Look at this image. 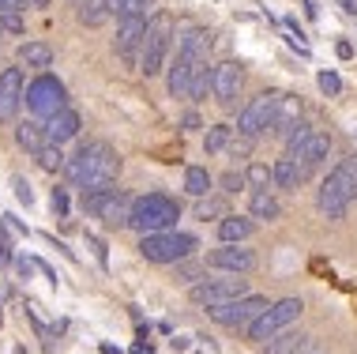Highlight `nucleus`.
Here are the masks:
<instances>
[{"mask_svg":"<svg viewBox=\"0 0 357 354\" xmlns=\"http://www.w3.org/2000/svg\"><path fill=\"white\" fill-rule=\"evenodd\" d=\"M31 8H50V0H26Z\"/></svg>","mask_w":357,"mask_h":354,"instance_id":"50","label":"nucleus"},{"mask_svg":"<svg viewBox=\"0 0 357 354\" xmlns=\"http://www.w3.org/2000/svg\"><path fill=\"white\" fill-rule=\"evenodd\" d=\"M192 279H196V267H185V264H181V267H177V283H192Z\"/></svg>","mask_w":357,"mask_h":354,"instance_id":"43","label":"nucleus"},{"mask_svg":"<svg viewBox=\"0 0 357 354\" xmlns=\"http://www.w3.org/2000/svg\"><path fill=\"white\" fill-rule=\"evenodd\" d=\"M15 267H19V275H23V279H31V272L38 267V260H26V256H19V260H15Z\"/></svg>","mask_w":357,"mask_h":354,"instance_id":"41","label":"nucleus"},{"mask_svg":"<svg viewBox=\"0 0 357 354\" xmlns=\"http://www.w3.org/2000/svg\"><path fill=\"white\" fill-rule=\"evenodd\" d=\"M211 87H215V64H211V61H199V64H196V72H192L188 98H192V102H204Z\"/></svg>","mask_w":357,"mask_h":354,"instance_id":"24","label":"nucleus"},{"mask_svg":"<svg viewBox=\"0 0 357 354\" xmlns=\"http://www.w3.org/2000/svg\"><path fill=\"white\" fill-rule=\"evenodd\" d=\"M64 174L75 189L91 193V189H109L121 174V155L102 140H91V143H79V151L64 162Z\"/></svg>","mask_w":357,"mask_h":354,"instance_id":"1","label":"nucleus"},{"mask_svg":"<svg viewBox=\"0 0 357 354\" xmlns=\"http://www.w3.org/2000/svg\"><path fill=\"white\" fill-rule=\"evenodd\" d=\"M267 298H259V294H245V298H234V302H226V305H211V320L222 324V328H241V332H248V324H252L259 313L267 309Z\"/></svg>","mask_w":357,"mask_h":354,"instance_id":"10","label":"nucleus"},{"mask_svg":"<svg viewBox=\"0 0 357 354\" xmlns=\"http://www.w3.org/2000/svg\"><path fill=\"white\" fill-rule=\"evenodd\" d=\"M339 4H342L346 15H357V0H339Z\"/></svg>","mask_w":357,"mask_h":354,"instance_id":"47","label":"nucleus"},{"mask_svg":"<svg viewBox=\"0 0 357 354\" xmlns=\"http://www.w3.org/2000/svg\"><path fill=\"white\" fill-rule=\"evenodd\" d=\"M19 61H23L26 68H50V64H53V50L45 42H23V45H19Z\"/></svg>","mask_w":357,"mask_h":354,"instance_id":"25","label":"nucleus"},{"mask_svg":"<svg viewBox=\"0 0 357 354\" xmlns=\"http://www.w3.org/2000/svg\"><path fill=\"white\" fill-rule=\"evenodd\" d=\"M305 313V302L301 298H282V302H275V305H267L259 317L248 324V339L252 343H267L271 336H278V332H286L289 324H294L297 317Z\"/></svg>","mask_w":357,"mask_h":354,"instance_id":"7","label":"nucleus"},{"mask_svg":"<svg viewBox=\"0 0 357 354\" xmlns=\"http://www.w3.org/2000/svg\"><path fill=\"white\" fill-rule=\"evenodd\" d=\"M12 185H15V196H19V200H23V204H26V207H31V204H34V189H31V185H26V181H23V177H15V181H12Z\"/></svg>","mask_w":357,"mask_h":354,"instance_id":"39","label":"nucleus"},{"mask_svg":"<svg viewBox=\"0 0 357 354\" xmlns=\"http://www.w3.org/2000/svg\"><path fill=\"white\" fill-rule=\"evenodd\" d=\"M0 31L23 34V15H19V12H0Z\"/></svg>","mask_w":357,"mask_h":354,"instance_id":"37","label":"nucleus"},{"mask_svg":"<svg viewBox=\"0 0 357 354\" xmlns=\"http://www.w3.org/2000/svg\"><path fill=\"white\" fill-rule=\"evenodd\" d=\"M229 136H234V128H229V124H211L207 136H204V151H207V155L226 151V147H229Z\"/></svg>","mask_w":357,"mask_h":354,"instance_id":"28","label":"nucleus"},{"mask_svg":"<svg viewBox=\"0 0 357 354\" xmlns=\"http://www.w3.org/2000/svg\"><path fill=\"white\" fill-rule=\"evenodd\" d=\"M245 177H248V185H252V189H267V185H275V170L267 166V162H252V166L245 170Z\"/></svg>","mask_w":357,"mask_h":354,"instance_id":"31","label":"nucleus"},{"mask_svg":"<svg viewBox=\"0 0 357 354\" xmlns=\"http://www.w3.org/2000/svg\"><path fill=\"white\" fill-rule=\"evenodd\" d=\"M248 294V283L237 279V275H229V279H204L192 286V302L204 305V309H211V305H226L234 298H245Z\"/></svg>","mask_w":357,"mask_h":354,"instance_id":"11","label":"nucleus"},{"mask_svg":"<svg viewBox=\"0 0 357 354\" xmlns=\"http://www.w3.org/2000/svg\"><path fill=\"white\" fill-rule=\"evenodd\" d=\"M132 354H154V347H151V343H143V339H139L136 347H132Z\"/></svg>","mask_w":357,"mask_h":354,"instance_id":"46","label":"nucleus"},{"mask_svg":"<svg viewBox=\"0 0 357 354\" xmlns=\"http://www.w3.org/2000/svg\"><path fill=\"white\" fill-rule=\"evenodd\" d=\"M185 128H188V132L199 128V117H196V113H185Z\"/></svg>","mask_w":357,"mask_h":354,"instance_id":"48","label":"nucleus"},{"mask_svg":"<svg viewBox=\"0 0 357 354\" xmlns=\"http://www.w3.org/2000/svg\"><path fill=\"white\" fill-rule=\"evenodd\" d=\"M26 0H0V12H23Z\"/></svg>","mask_w":357,"mask_h":354,"instance_id":"42","label":"nucleus"},{"mask_svg":"<svg viewBox=\"0 0 357 354\" xmlns=\"http://www.w3.org/2000/svg\"><path fill=\"white\" fill-rule=\"evenodd\" d=\"M312 347V336H305V332H278L264 343V354H305Z\"/></svg>","mask_w":357,"mask_h":354,"instance_id":"21","label":"nucleus"},{"mask_svg":"<svg viewBox=\"0 0 357 354\" xmlns=\"http://www.w3.org/2000/svg\"><path fill=\"white\" fill-rule=\"evenodd\" d=\"M335 53H339V57H342V61H350V57H354V45H350V42H346V38H342V42H339V45H335Z\"/></svg>","mask_w":357,"mask_h":354,"instance_id":"44","label":"nucleus"},{"mask_svg":"<svg viewBox=\"0 0 357 354\" xmlns=\"http://www.w3.org/2000/svg\"><path fill=\"white\" fill-rule=\"evenodd\" d=\"M173 343V351H185V347H192V339L188 336H177V339H169Z\"/></svg>","mask_w":357,"mask_h":354,"instance_id":"45","label":"nucleus"},{"mask_svg":"<svg viewBox=\"0 0 357 354\" xmlns=\"http://www.w3.org/2000/svg\"><path fill=\"white\" fill-rule=\"evenodd\" d=\"M278 106H282V94H278V91H264V94H256V98L248 102L245 110H241V117H237V132H241V136H248V140L264 136L267 128H275V121H278Z\"/></svg>","mask_w":357,"mask_h":354,"instance_id":"8","label":"nucleus"},{"mask_svg":"<svg viewBox=\"0 0 357 354\" xmlns=\"http://www.w3.org/2000/svg\"><path fill=\"white\" fill-rule=\"evenodd\" d=\"M4 264H12V245H8V237H4V223H0V267Z\"/></svg>","mask_w":357,"mask_h":354,"instance_id":"40","label":"nucleus"},{"mask_svg":"<svg viewBox=\"0 0 357 354\" xmlns=\"http://www.w3.org/2000/svg\"><path fill=\"white\" fill-rule=\"evenodd\" d=\"M50 204H53V215L56 219H64V215H68V189H53V196H50Z\"/></svg>","mask_w":357,"mask_h":354,"instance_id":"36","label":"nucleus"},{"mask_svg":"<svg viewBox=\"0 0 357 354\" xmlns=\"http://www.w3.org/2000/svg\"><path fill=\"white\" fill-rule=\"evenodd\" d=\"M132 204H136V196L121 193V189H91V193H83V212L102 219L105 226H128L132 219Z\"/></svg>","mask_w":357,"mask_h":354,"instance_id":"6","label":"nucleus"},{"mask_svg":"<svg viewBox=\"0 0 357 354\" xmlns=\"http://www.w3.org/2000/svg\"><path fill=\"white\" fill-rule=\"evenodd\" d=\"M181 219V204L166 193H147V196H136L132 204V219L128 226L136 234H158V230H173Z\"/></svg>","mask_w":357,"mask_h":354,"instance_id":"3","label":"nucleus"},{"mask_svg":"<svg viewBox=\"0 0 357 354\" xmlns=\"http://www.w3.org/2000/svg\"><path fill=\"white\" fill-rule=\"evenodd\" d=\"M256 234V219L252 215H222L218 219V242L234 245V242H248Z\"/></svg>","mask_w":357,"mask_h":354,"instance_id":"20","label":"nucleus"},{"mask_svg":"<svg viewBox=\"0 0 357 354\" xmlns=\"http://www.w3.org/2000/svg\"><path fill=\"white\" fill-rule=\"evenodd\" d=\"M357 200V155L339 158V166L324 177L320 193H316V207L327 219H342L350 212V204Z\"/></svg>","mask_w":357,"mask_h":354,"instance_id":"2","label":"nucleus"},{"mask_svg":"<svg viewBox=\"0 0 357 354\" xmlns=\"http://www.w3.org/2000/svg\"><path fill=\"white\" fill-rule=\"evenodd\" d=\"M241 87H245V72H241L237 61L215 64V87H211V91H215V98L222 102V106H234Z\"/></svg>","mask_w":357,"mask_h":354,"instance_id":"15","label":"nucleus"},{"mask_svg":"<svg viewBox=\"0 0 357 354\" xmlns=\"http://www.w3.org/2000/svg\"><path fill=\"white\" fill-rule=\"evenodd\" d=\"M79 128H83V124H79V113L68 110V106L56 110L53 117L45 121V136H50V143H68V140L79 136Z\"/></svg>","mask_w":357,"mask_h":354,"instance_id":"18","label":"nucleus"},{"mask_svg":"<svg viewBox=\"0 0 357 354\" xmlns=\"http://www.w3.org/2000/svg\"><path fill=\"white\" fill-rule=\"evenodd\" d=\"M143 34H147V15H136V19H121V31H117V53L124 64H136L139 68V45H143Z\"/></svg>","mask_w":357,"mask_h":354,"instance_id":"13","label":"nucleus"},{"mask_svg":"<svg viewBox=\"0 0 357 354\" xmlns=\"http://www.w3.org/2000/svg\"><path fill=\"white\" fill-rule=\"evenodd\" d=\"M15 140L23 143L31 155H38V151L50 143V136H45V124H34V121H26V124H19V132H15Z\"/></svg>","mask_w":357,"mask_h":354,"instance_id":"27","label":"nucleus"},{"mask_svg":"<svg viewBox=\"0 0 357 354\" xmlns=\"http://www.w3.org/2000/svg\"><path fill=\"white\" fill-rule=\"evenodd\" d=\"M169 45H173V15L169 12L151 15L147 19V34H143V45H139V72L147 75V80L166 68Z\"/></svg>","mask_w":357,"mask_h":354,"instance_id":"4","label":"nucleus"},{"mask_svg":"<svg viewBox=\"0 0 357 354\" xmlns=\"http://www.w3.org/2000/svg\"><path fill=\"white\" fill-rule=\"evenodd\" d=\"M271 170H275V189H282V193H297V189H301L305 181H308L305 166H301V162H297L294 155H282Z\"/></svg>","mask_w":357,"mask_h":354,"instance_id":"19","label":"nucleus"},{"mask_svg":"<svg viewBox=\"0 0 357 354\" xmlns=\"http://www.w3.org/2000/svg\"><path fill=\"white\" fill-rule=\"evenodd\" d=\"M196 249H199L196 237L181 234V230H158V234L139 237V256L151 264H181V260H188Z\"/></svg>","mask_w":357,"mask_h":354,"instance_id":"5","label":"nucleus"},{"mask_svg":"<svg viewBox=\"0 0 357 354\" xmlns=\"http://www.w3.org/2000/svg\"><path fill=\"white\" fill-rule=\"evenodd\" d=\"M79 19H83L86 27H102L105 19H109V8H105V0H83Z\"/></svg>","mask_w":357,"mask_h":354,"instance_id":"30","label":"nucleus"},{"mask_svg":"<svg viewBox=\"0 0 357 354\" xmlns=\"http://www.w3.org/2000/svg\"><path fill=\"white\" fill-rule=\"evenodd\" d=\"M23 102L34 117L50 121L56 110L68 106V94H64V83L56 75H38V80H31V87L23 91Z\"/></svg>","mask_w":357,"mask_h":354,"instance_id":"9","label":"nucleus"},{"mask_svg":"<svg viewBox=\"0 0 357 354\" xmlns=\"http://www.w3.org/2000/svg\"><path fill=\"white\" fill-rule=\"evenodd\" d=\"M207 267H215V272H229V275H245L256 267V253L252 249H245L241 242L226 245L222 242V249H215V253H207Z\"/></svg>","mask_w":357,"mask_h":354,"instance_id":"12","label":"nucleus"},{"mask_svg":"<svg viewBox=\"0 0 357 354\" xmlns=\"http://www.w3.org/2000/svg\"><path fill=\"white\" fill-rule=\"evenodd\" d=\"M196 215L204 219V223H207V219H222V215H226V204H222V200H215V196H199Z\"/></svg>","mask_w":357,"mask_h":354,"instance_id":"33","label":"nucleus"},{"mask_svg":"<svg viewBox=\"0 0 357 354\" xmlns=\"http://www.w3.org/2000/svg\"><path fill=\"white\" fill-rule=\"evenodd\" d=\"M38 166H42V170H50V174H56V170H64V162H68V158H64V151H61V143H45V147L42 151H38Z\"/></svg>","mask_w":357,"mask_h":354,"instance_id":"29","label":"nucleus"},{"mask_svg":"<svg viewBox=\"0 0 357 354\" xmlns=\"http://www.w3.org/2000/svg\"><path fill=\"white\" fill-rule=\"evenodd\" d=\"M207 61V57H204ZM196 57H185V53H177L173 57V64H169V75H166V87L173 98H188V87H192V72H196Z\"/></svg>","mask_w":357,"mask_h":354,"instance_id":"17","label":"nucleus"},{"mask_svg":"<svg viewBox=\"0 0 357 354\" xmlns=\"http://www.w3.org/2000/svg\"><path fill=\"white\" fill-rule=\"evenodd\" d=\"M248 215L259 219V223H275L282 215V204L271 196V189H256L252 193V204H248Z\"/></svg>","mask_w":357,"mask_h":354,"instance_id":"23","label":"nucleus"},{"mask_svg":"<svg viewBox=\"0 0 357 354\" xmlns=\"http://www.w3.org/2000/svg\"><path fill=\"white\" fill-rule=\"evenodd\" d=\"M177 53L204 61V57L211 53V34L204 31V27H185V31H181V38H177Z\"/></svg>","mask_w":357,"mask_h":354,"instance_id":"22","label":"nucleus"},{"mask_svg":"<svg viewBox=\"0 0 357 354\" xmlns=\"http://www.w3.org/2000/svg\"><path fill=\"white\" fill-rule=\"evenodd\" d=\"M316 83H320V91L327 94V98H335V94H342V80H339V72H331V68L316 75Z\"/></svg>","mask_w":357,"mask_h":354,"instance_id":"34","label":"nucleus"},{"mask_svg":"<svg viewBox=\"0 0 357 354\" xmlns=\"http://www.w3.org/2000/svg\"><path fill=\"white\" fill-rule=\"evenodd\" d=\"M286 155H294V158L305 166V174L312 177L316 170H320L324 162H327V155H331V136H324V132H312V136H308L301 147H297V151H286Z\"/></svg>","mask_w":357,"mask_h":354,"instance_id":"16","label":"nucleus"},{"mask_svg":"<svg viewBox=\"0 0 357 354\" xmlns=\"http://www.w3.org/2000/svg\"><path fill=\"white\" fill-rule=\"evenodd\" d=\"M23 72L19 68H4L0 72V124L15 121L19 106H23Z\"/></svg>","mask_w":357,"mask_h":354,"instance_id":"14","label":"nucleus"},{"mask_svg":"<svg viewBox=\"0 0 357 354\" xmlns=\"http://www.w3.org/2000/svg\"><path fill=\"white\" fill-rule=\"evenodd\" d=\"M102 354H121L117 347H109V343H105V347H102Z\"/></svg>","mask_w":357,"mask_h":354,"instance_id":"51","label":"nucleus"},{"mask_svg":"<svg viewBox=\"0 0 357 354\" xmlns=\"http://www.w3.org/2000/svg\"><path fill=\"white\" fill-rule=\"evenodd\" d=\"M86 245L94 249V256H98V264H102V267H109V249H105V242H102V237L86 234Z\"/></svg>","mask_w":357,"mask_h":354,"instance_id":"38","label":"nucleus"},{"mask_svg":"<svg viewBox=\"0 0 357 354\" xmlns=\"http://www.w3.org/2000/svg\"><path fill=\"white\" fill-rule=\"evenodd\" d=\"M211 189H215V177L207 174V166H188L185 170V193L188 196H211Z\"/></svg>","mask_w":357,"mask_h":354,"instance_id":"26","label":"nucleus"},{"mask_svg":"<svg viewBox=\"0 0 357 354\" xmlns=\"http://www.w3.org/2000/svg\"><path fill=\"white\" fill-rule=\"evenodd\" d=\"M151 12V0H124L117 19H136V15H147Z\"/></svg>","mask_w":357,"mask_h":354,"instance_id":"35","label":"nucleus"},{"mask_svg":"<svg viewBox=\"0 0 357 354\" xmlns=\"http://www.w3.org/2000/svg\"><path fill=\"white\" fill-rule=\"evenodd\" d=\"M245 185H248V177H245V174H237V170H226V174L218 177V189H222V196H237Z\"/></svg>","mask_w":357,"mask_h":354,"instance_id":"32","label":"nucleus"},{"mask_svg":"<svg viewBox=\"0 0 357 354\" xmlns=\"http://www.w3.org/2000/svg\"><path fill=\"white\" fill-rule=\"evenodd\" d=\"M121 4H124V0H105V8H109V15H117V12H121Z\"/></svg>","mask_w":357,"mask_h":354,"instance_id":"49","label":"nucleus"}]
</instances>
